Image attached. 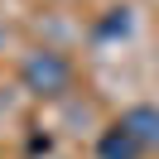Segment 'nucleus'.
Here are the masks:
<instances>
[{"mask_svg":"<svg viewBox=\"0 0 159 159\" xmlns=\"http://www.w3.org/2000/svg\"><path fill=\"white\" fill-rule=\"evenodd\" d=\"M20 82L34 97H63V92L72 87V63L63 58V53H53V48H34L29 58L20 63Z\"/></svg>","mask_w":159,"mask_h":159,"instance_id":"obj_1","label":"nucleus"},{"mask_svg":"<svg viewBox=\"0 0 159 159\" xmlns=\"http://www.w3.org/2000/svg\"><path fill=\"white\" fill-rule=\"evenodd\" d=\"M145 154H149V149L140 145L120 120H111V125L101 130V140H97V159H145Z\"/></svg>","mask_w":159,"mask_h":159,"instance_id":"obj_2","label":"nucleus"},{"mask_svg":"<svg viewBox=\"0 0 159 159\" xmlns=\"http://www.w3.org/2000/svg\"><path fill=\"white\" fill-rule=\"evenodd\" d=\"M120 125L130 130V135L140 140L145 149H159V106H149V101H140V106H130V111H120Z\"/></svg>","mask_w":159,"mask_h":159,"instance_id":"obj_3","label":"nucleus"}]
</instances>
